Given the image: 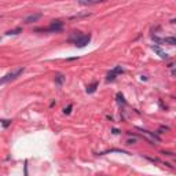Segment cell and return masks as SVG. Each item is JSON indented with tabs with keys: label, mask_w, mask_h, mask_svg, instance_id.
Instances as JSON below:
<instances>
[{
	"label": "cell",
	"mask_w": 176,
	"mask_h": 176,
	"mask_svg": "<svg viewBox=\"0 0 176 176\" xmlns=\"http://www.w3.org/2000/svg\"><path fill=\"white\" fill-rule=\"evenodd\" d=\"M24 70H25L24 67H18V69L13 70V72L7 73L6 76H3L2 79H0V84H6V83H8V81H13V80H15L17 77H19L21 75H22Z\"/></svg>",
	"instance_id": "cell-1"
},
{
	"label": "cell",
	"mask_w": 176,
	"mask_h": 176,
	"mask_svg": "<svg viewBox=\"0 0 176 176\" xmlns=\"http://www.w3.org/2000/svg\"><path fill=\"white\" fill-rule=\"evenodd\" d=\"M63 25L65 24L62 21H52L48 28H43V29H36V30H37V32H55L57 33L63 29Z\"/></svg>",
	"instance_id": "cell-2"
},
{
	"label": "cell",
	"mask_w": 176,
	"mask_h": 176,
	"mask_svg": "<svg viewBox=\"0 0 176 176\" xmlns=\"http://www.w3.org/2000/svg\"><path fill=\"white\" fill-rule=\"evenodd\" d=\"M89 41H91V35L88 33V35H80L73 43H75V45L77 48H84Z\"/></svg>",
	"instance_id": "cell-3"
},
{
	"label": "cell",
	"mask_w": 176,
	"mask_h": 176,
	"mask_svg": "<svg viewBox=\"0 0 176 176\" xmlns=\"http://www.w3.org/2000/svg\"><path fill=\"white\" fill-rule=\"evenodd\" d=\"M122 72H124V69H122L121 66H116V67H114V69L112 70V72L107 75L106 81H107V83L114 81V80H116V77H117V75H120V73H122Z\"/></svg>",
	"instance_id": "cell-4"
},
{
	"label": "cell",
	"mask_w": 176,
	"mask_h": 176,
	"mask_svg": "<svg viewBox=\"0 0 176 176\" xmlns=\"http://www.w3.org/2000/svg\"><path fill=\"white\" fill-rule=\"evenodd\" d=\"M153 40L157 43H165V44H169V45H175L176 44V39L174 36H171V37H165V39H160L157 37V36H153Z\"/></svg>",
	"instance_id": "cell-5"
},
{
	"label": "cell",
	"mask_w": 176,
	"mask_h": 176,
	"mask_svg": "<svg viewBox=\"0 0 176 176\" xmlns=\"http://www.w3.org/2000/svg\"><path fill=\"white\" fill-rule=\"evenodd\" d=\"M40 18H41V14H40V13L30 14V15H28V17L24 18V22H25V24H32V22H36V21H39Z\"/></svg>",
	"instance_id": "cell-6"
},
{
	"label": "cell",
	"mask_w": 176,
	"mask_h": 176,
	"mask_svg": "<svg viewBox=\"0 0 176 176\" xmlns=\"http://www.w3.org/2000/svg\"><path fill=\"white\" fill-rule=\"evenodd\" d=\"M151 48L154 50V52H157V54H158V57L161 58V59H168V54H166V52L164 51L161 47H158V45L153 44V45H151Z\"/></svg>",
	"instance_id": "cell-7"
},
{
	"label": "cell",
	"mask_w": 176,
	"mask_h": 176,
	"mask_svg": "<svg viewBox=\"0 0 176 176\" xmlns=\"http://www.w3.org/2000/svg\"><path fill=\"white\" fill-rule=\"evenodd\" d=\"M54 80H55V83H57L58 85H62L63 83H65V80H66V77H65L63 75H61V73H57Z\"/></svg>",
	"instance_id": "cell-8"
},
{
	"label": "cell",
	"mask_w": 176,
	"mask_h": 176,
	"mask_svg": "<svg viewBox=\"0 0 176 176\" xmlns=\"http://www.w3.org/2000/svg\"><path fill=\"white\" fill-rule=\"evenodd\" d=\"M19 33H22V28H15V29L7 30L6 35H7V36H15V35H19Z\"/></svg>",
	"instance_id": "cell-9"
},
{
	"label": "cell",
	"mask_w": 176,
	"mask_h": 176,
	"mask_svg": "<svg viewBox=\"0 0 176 176\" xmlns=\"http://www.w3.org/2000/svg\"><path fill=\"white\" fill-rule=\"evenodd\" d=\"M101 2H105V0H79V3L80 4H83V6L97 4V3H101Z\"/></svg>",
	"instance_id": "cell-10"
},
{
	"label": "cell",
	"mask_w": 176,
	"mask_h": 176,
	"mask_svg": "<svg viewBox=\"0 0 176 176\" xmlns=\"http://www.w3.org/2000/svg\"><path fill=\"white\" fill-rule=\"evenodd\" d=\"M97 87H98V81H94L92 84H89L87 87V94H92V92L97 91Z\"/></svg>",
	"instance_id": "cell-11"
},
{
	"label": "cell",
	"mask_w": 176,
	"mask_h": 176,
	"mask_svg": "<svg viewBox=\"0 0 176 176\" xmlns=\"http://www.w3.org/2000/svg\"><path fill=\"white\" fill-rule=\"evenodd\" d=\"M117 102H120V103L125 105V101H124V97H122L121 94H117Z\"/></svg>",
	"instance_id": "cell-12"
},
{
	"label": "cell",
	"mask_w": 176,
	"mask_h": 176,
	"mask_svg": "<svg viewBox=\"0 0 176 176\" xmlns=\"http://www.w3.org/2000/svg\"><path fill=\"white\" fill-rule=\"evenodd\" d=\"M72 109H73V105H69L67 107H65V109H63V113H65V114H70Z\"/></svg>",
	"instance_id": "cell-13"
},
{
	"label": "cell",
	"mask_w": 176,
	"mask_h": 176,
	"mask_svg": "<svg viewBox=\"0 0 176 176\" xmlns=\"http://www.w3.org/2000/svg\"><path fill=\"white\" fill-rule=\"evenodd\" d=\"M2 124H3L4 128H7V127L11 124V120H2Z\"/></svg>",
	"instance_id": "cell-14"
}]
</instances>
